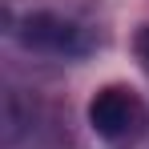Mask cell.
<instances>
[{
    "instance_id": "cell-2",
    "label": "cell",
    "mask_w": 149,
    "mask_h": 149,
    "mask_svg": "<svg viewBox=\"0 0 149 149\" xmlns=\"http://www.w3.org/2000/svg\"><path fill=\"white\" fill-rule=\"evenodd\" d=\"M12 36L28 52L52 56V61H81L93 52V32L56 8H28L12 16Z\"/></svg>"
},
{
    "instance_id": "cell-1",
    "label": "cell",
    "mask_w": 149,
    "mask_h": 149,
    "mask_svg": "<svg viewBox=\"0 0 149 149\" xmlns=\"http://www.w3.org/2000/svg\"><path fill=\"white\" fill-rule=\"evenodd\" d=\"M89 129L109 149H137L149 133V109L133 85H101L89 97Z\"/></svg>"
},
{
    "instance_id": "cell-3",
    "label": "cell",
    "mask_w": 149,
    "mask_h": 149,
    "mask_svg": "<svg viewBox=\"0 0 149 149\" xmlns=\"http://www.w3.org/2000/svg\"><path fill=\"white\" fill-rule=\"evenodd\" d=\"M133 49H137V61H141V69H145V77H149V24L137 32V45H133Z\"/></svg>"
}]
</instances>
